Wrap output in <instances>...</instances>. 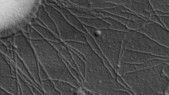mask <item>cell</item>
<instances>
[{
    "mask_svg": "<svg viewBox=\"0 0 169 95\" xmlns=\"http://www.w3.org/2000/svg\"><path fill=\"white\" fill-rule=\"evenodd\" d=\"M76 53L85 63V73L82 83V88L90 94L112 95L114 90H130L120 84L113 76L102 58L88 43L64 42Z\"/></svg>",
    "mask_w": 169,
    "mask_h": 95,
    "instance_id": "cell-1",
    "label": "cell"
},
{
    "mask_svg": "<svg viewBox=\"0 0 169 95\" xmlns=\"http://www.w3.org/2000/svg\"><path fill=\"white\" fill-rule=\"evenodd\" d=\"M120 76L134 95H169V79L163 69L165 63Z\"/></svg>",
    "mask_w": 169,
    "mask_h": 95,
    "instance_id": "cell-2",
    "label": "cell"
},
{
    "mask_svg": "<svg viewBox=\"0 0 169 95\" xmlns=\"http://www.w3.org/2000/svg\"><path fill=\"white\" fill-rule=\"evenodd\" d=\"M83 25L88 34L94 39L106 60L116 72L122 41L126 32L110 29L98 30Z\"/></svg>",
    "mask_w": 169,
    "mask_h": 95,
    "instance_id": "cell-3",
    "label": "cell"
},
{
    "mask_svg": "<svg viewBox=\"0 0 169 95\" xmlns=\"http://www.w3.org/2000/svg\"><path fill=\"white\" fill-rule=\"evenodd\" d=\"M38 62L52 80H60L67 69L63 58L51 43L44 39L30 40Z\"/></svg>",
    "mask_w": 169,
    "mask_h": 95,
    "instance_id": "cell-4",
    "label": "cell"
},
{
    "mask_svg": "<svg viewBox=\"0 0 169 95\" xmlns=\"http://www.w3.org/2000/svg\"><path fill=\"white\" fill-rule=\"evenodd\" d=\"M124 49L169 58V48L155 42L144 34L134 30H128L124 34L121 53Z\"/></svg>",
    "mask_w": 169,
    "mask_h": 95,
    "instance_id": "cell-5",
    "label": "cell"
},
{
    "mask_svg": "<svg viewBox=\"0 0 169 95\" xmlns=\"http://www.w3.org/2000/svg\"><path fill=\"white\" fill-rule=\"evenodd\" d=\"M45 9L54 22L61 41L87 43L86 34L69 23L58 10L49 6Z\"/></svg>",
    "mask_w": 169,
    "mask_h": 95,
    "instance_id": "cell-6",
    "label": "cell"
},
{
    "mask_svg": "<svg viewBox=\"0 0 169 95\" xmlns=\"http://www.w3.org/2000/svg\"><path fill=\"white\" fill-rule=\"evenodd\" d=\"M14 45L17 55L27 67L35 82L41 87L38 76V62L30 42L24 35H20L15 37Z\"/></svg>",
    "mask_w": 169,
    "mask_h": 95,
    "instance_id": "cell-7",
    "label": "cell"
},
{
    "mask_svg": "<svg viewBox=\"0 0 169 95\" xmlns=\"http://www.w3.org/2000/svg\"><path fill=\"white\" fill-rule=\"evenodd\" d=\"M0 87L11 95H18L17 74L0 53Z\"/></svg>",
    "mask_w": 169,
    "mask_h": 95,
    "instance_id": "cell-8",
    "label": "cell"
},
{
    "mask_svg": "<svg viewBox=\"0 0 169 95\" xmlns=\"http://www.w3.org/2000/svg\"><path fill=\"white\" fill-rule=\"evenodd\" d=\"M136 31L162 46L169 48V30L162 26L149 20Z\"/></svg>",
    "mask_w": 169,
    "mask_h": 95,
    "instance_id": "cell-9",
    "label": "cell"
},
{
    "mask_svg": "<svg viewBox=\"0 0 169 95\" xmlns=\"http://www.w3.org/2000/svg\"><path fill=\"white\" fill-rule=\"evenodd\" d=\"M155 58L165 60H169V58H164L155 56L150 54L130 49H124L120 55L119 64L123 63L140 64Z\"/></svg>",
    "mask_w": 169,
    "mask_h": 95,
    "instance_id": "cell-10",
    "label": "cell"
},
{
    "mask_svg": "<svg viewBox=\"0 0 169 95\" xmlns=\"http://www.w3.org/2000/svg\"><path fill=\"white\" fill-rule=\"evenodd\" d=\"M167 61H169V60L155 58L140 64H119L116 72L118 75L121 76L129 72L149 68Z\"/></svg>",
    "mask_w": 169,
    "mask_h": 95,
    "instance_id": "cell-11",
    "label": "cell"
},
{
    "mask_svg": "<svg viewBox=\"0 0 169 95\" xmlns=\"http://www.w3.org/2000/svg\"><path fill=\"white\" fill-rule=\"evenodd\" d=\"M50 42L55 48L61 57L79 72L77 68L74 63L72 53L67 45L62 41L57 42Z\"/></svg>",
    "mask_w": 169,
    "mask_h": 95,
    "instance_id": "cell-12",
    "label": "cell"
},
{
    "mask_svg": "<svg viewBox=\"0 0 169 95\" xmlns=\"http://www.w3.org/2000/svg\"><path fill=\"white\" fill-rule=\"evenodd\" d=\"M55 89L61 95H77L79 89L69 83L60 80H52Z\"/></svg>",
    "mask_w": 169,
    "mask_h": 95,
    "instance_id": "cell-13",
    "label": "cell"
},
{
    "mask_svg": "<svg viewBox=\"0 0 169 95\" xmlns=\"http://www.w3.org/2000/svg\"><path fill=\"white\" fill-rule=\"evenodd\" d=\"M56 8L57 10H58L62 14L65 19L69 23L84 33L86 34H88L83 24L79 21L78 18L73 15V13H71L65 9L60 7H57Z\"/></svg>",
    "mask_w": 169,
    "mask_h": 95,
    "instance_id": "cell-14",
    "label": "cell"
},
{
    "mask_svg": "<svg viewBox=\"0 0 169 95\" xmlns=\"http://www.w3.org/2000/svg\"><path fill=\"white\" fill-rule=\"evenodd\" d=\"M78 18L83 25L96 29H110V25L109 24L100 18Z\"/></svg>",
    "mask_w": 169,
    "mask_h": 95,
    "instance_id": "cell-15",
    "label": "cell"
},
{
    "mask_svg": "<svg viewBox=\"0 0 169 95\" xmlns=\"http://www.w3.org/2000/svg\"><path fill=\"white\" fill-rule=\"evenodd\" d=\"M39 17L40 21L42 22L46 28L59 38V34L55 22L46 11L45 8H42L41 12L39 13Z\"/></svg>",
    "mask_w": 169,
    "mask_h": 95,
    "instance_id": "cell-16",
    "label": "cell"
},
{
    "mask_svg": "<svg viewBox=\"0 0 169 95\" xmlns=\"http://www.w3.org/2000/svg\"><path fill=\"white\" fill-rule=\"evenodd\" d=\"M32 27L41 35L44 39L48 41L55 42H61L59 38L46 27L38 24H33Z\"/></svg>",
    "mask_w": 169,
    "mask_h": 95,
    "instance_id": "cell-17",
    "label": "cell"
},
{
    "mask_svg": "<svg viewBox=\"0 0 169 95\" xmlns=\"http://www.w3.org/2000/svg\"><path fill=\"white\" fill-rule=\"evenodd\" d=\"M148 1L154 11L169 13V0H148Z\"/></svg>",
    "mask_w": 169,
    "mask_h": 95,
    "instance_id": "cell-18",
    "label": "cell"
},
{
    "mask_svg": "<svg viewBox=\"0 0 169 95\" xmlns=\"http://www.w3.org/2000/svg\"><path fill=\"white\" fill-rule=\"evenodd\" d=\"M41 86L44 94L61 95L55 89L52 80L50 79L41 81Z\"/></svg>",
    "mask_w": 169,
    "mask_h": 95,
    "instance_id": "cell-19",
    "label": "cell"
},
{
    "mask_svg": "<svg viewBox=\"0 0 169 95\" xmlns=\"http://www.w3.org/2000/svg\"><path fill=\"white\" fill-rule=\"evenodd\" d=\"M69 49L70 51L72 53L75 64L77 68L79 73L83 81L84 73H85V62L76 53L73 51L70 48H69Z\"/></svg>",
    "mask_w": 169,
    "mask_h": 95,
    "instance_id": "cell-20",
    "label": "cell"
},
{
    "mask_svg": "<svg viewBox=\"0 0 169 95\" xmlns=\"http://www.w3.org/2000/svg\"><path fill=\"white\" fill-rule=\"evenodd\" d=\"M16 65L19 69L22 72L28 79L30 80L35 85L37 86L39 88L42 89L40 86L38 84L34 81L32 75L23 61H22L18 55L16 54Z\"/></svg>",
    "mask_w": 169,
    "mask_h": 95,
    "instance_id": "cell-21",
    "label": "cell"
},
{
    "mask_svg": "<svg viewBox=\"0 0 169 95\" xmlns=\"http://www.w3.org/2000/svg\"><path fill=\"white\" fill-rule=\"evenodd\" d=\"M101 19L110 25V29L124 32H126L128 30L126 26L112 18L104 17Z\"/></svg>",
    "mask_w": 169,
    "mask_h": 95,
    "instance_id": "cell-22",
    "label": "cell"
},
{
    "mask_svg": "<svg viewBox=\"0 0 169 95\" xmlns=\"http://www.w3.org/2000/svg\"><path fill=\"white\" fill-rule=\"evenodd\" d=\"M17 76L18 82L21 89L22 95H33L28 83L22 79L19 74L17 73Z\"/></svg>",
    "mask_w": 169,
    "mask_h": 95,
    "instance_id": "cell-23",
    "label": "cell"
},
{
    "mask_svg": "<svg viewBox=\"0 0 169 95\" xmlns=\"http://www.w3.org/2000/svg\"><path fill=\"white\" fill-rule=\"evenodd\" d=\"M30 39L33 40H40L44 39L42 36L32 27H30L29 32Z\"/></svg>",
    "mask_w": 169,
    "mask_h": 95,
    "instance_id": "cell-24",
    "label": "cell"
},
{
    "mask_svg": "<svg viewBox=\"0 0 169 95\" xmlns=\"http://www.w3.org/2000/svg\"><path fill=\"white\" fill-rule=\"evenodd\" d=\"M126 26L128 30H137L141 28V26L135 22L128 20Z\"/></svg>",
    "mask_w": 169,
    "mask_h": 95,
    "instance_id": "cell-25",
    "label": "cell"
},
{
    "mask_svg": "<svg viewBox=\"0 0 169 95\" xmlns=\"http://www.w3.org/2000/svg\"><path fill=\"white\" fill-rule=\"evenodd\" d=\"M38 76L41 81L49 79L46 72L38 62Z\"/></svg>",
    "mask_w": 169,
    "mask_h": 95,
    "instance_id": "cell-26",
    "label": "cell"
},
{
    "mask_svg": "<svg viewBox=\"0 0 169 95\" xmlns=\"http://www.w3.org/2000/svg\"><path fill=\"white\" fill-rule=\"evenodd\" d=\"M161 22L167 30H169V18L168 16H159Z\"/></svg>",
    "mask_w": 169,
    "mask_h": 95,
    "instance_id": "cell-27",
    "label": "cell"
},
{
    "mask_svg": "<svg viewBox=\"0 0 169 95\" xmlns=\"http://www.w3.org/2000/svg\"><path fill=\"white\" fill-rule=\"evenodd\" d=\"M149 19L151 21L153 22H155V23H157L164 27L162 24L159 16L157 15L156 14L150 16Z\"/></svg>",
    "mask_w": 169,
    "mask_h": 95,
    "instance_id": "cell-28",
    "label": "cell"
},
{
    "mask_svg": "<svg viewBox=\"0 0 169 95\" xmlns=\"http://www.w3.org/2000/svg\"><path fill=\"white\" fill-rule=\"evenodd\" d=\"M29 87L32 91L33 95H41V94L40 93L39 90L32 85L28 84Z\"/></svg>",
    "mask_w": 169,
    "mask_h": 95,
    "instance_id": "cell-29",
    "label": "cell"
},
{
    "mask_svg": "<svg viewBox=\"0 0 169 95\" xmlns=\"http://www.w3.org/2000/svg\"><path fill=\"white\" fill-rule=\"evenodd\" d=\"M0 50L5 53H7L8 52L7 47L4 45H0Z\"/></svg>",
    "mask_w": 169,
    "mask_h": 95,
    "instance_id": "cell-30",
    "label": "cell"
},
{
    "mask_svg": "<svg viewBox=\"0 0 169 95\" xmlns=\"http://www.w3.org/2000/svg\"><path fill=\"white\" fill-rule=\"evenodd\" d=\"M0 95H11L7 92L6 90L0 87Z\"/></svg>",
    "mask_w": 169,
    "mask_h": 95,
    "instance_id": "cell-31",
    "label": "cell"
}]
</instances>
